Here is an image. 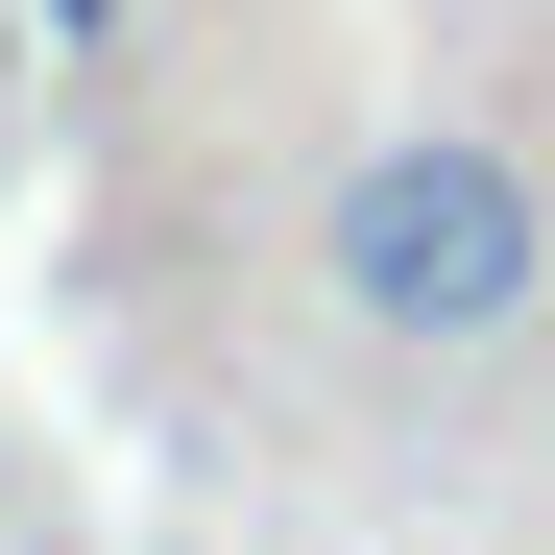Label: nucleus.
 Returning a JSON list of instances; mask_svg holds the SVG:
<instances>
[{
    "instance_id": "nucleus-1",
    "label": "nucleus",
    "mask_w": 555,
    "mask_h": 555,
    "mask_svg": "<svg viewBox=\"0 0 555 555\" xmlns=\"http://www.w3.org/2000/svg\"><path fill=\"white\" fill-rule=\"evenodd\" d=\"M314 291L387 338V362H507V338L555 314V194H531V145H483V121L362 145L338 194H314Z\"/></svg>"
},
{
    "instance_id": "nucleus-2",
    "label": "nucleus",
    "mask_w": 555,
    "mask_h": 555,
    "mask_svg": "<svg viewBox=\"0 0 555 555\" xmlns=\"http://www.w3.org/2000/svg\"><path fill=\"white\" fill-rule=\"evenodd\" d=\"M49 49H121V0H49Z\"/></svg>"
}]
</instances>
